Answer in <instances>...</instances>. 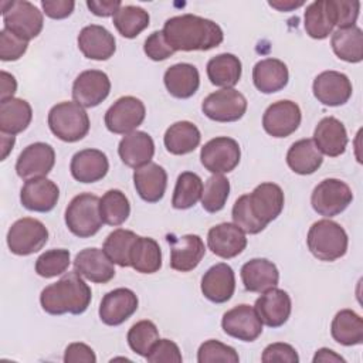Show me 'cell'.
<instances>
[{
    "label": "cell",
    "mask_w": 363,
    "mask_h": 363,
    "mask_svg": "<svg viewBox=\"0 0 363 363\" xmlns=\"http://www.w3.org/2000/svg\"><path fill=\"white\" fill-rule=\"evenodd\" d=\"M162 31L174 51H208L224 40V33L217 23L196 14L170 17Z\"/></svg>",
    "instance_id": "cell-1"
},
{
    "label": "cell",
    "mask_w": 363,
    "mask_h": 363,
    "mask_svg": "<svg viewBox=\"0 0 363 363\" xmlns=\"http://www.w3.org/2000/svg\"><path fill=\"white\" fill-rule=\"evenodd\" d=\"M92 299L88 284L75 271L64 274L57 282L45 286L40 295L41 308L50 315H81Z\"/></svg>",
    "instance_id": "cell-2"
},
{
    "label": "cell",
    "mask_w": 363,
    "mask_h": 363,
    "mask_svg": "<svg viewBox=\"0 0 363 363\" xmlns=\"http://www.w3.org/2000/svg\"><path fill=\"white\" fill-rule=\"evenodd\" d=\"M306 244L315 258L333 262L347 252L349 238L339 223L323 218L309 227Z\"/></svg>",
    "instance_id": "cell-3"
},
{
    "label": "cell",
    "mask_w": 363,
    "mask_h": 363,
    "mask_svg": "<svg viewBox=\"0 0 363 363\" xmlns=\"http://www.w3.org/2000/svg\"><path fill=\"white\" fill-rule=\"evenodd\" d=\"M48 128L60 140L74 143L84 139L89 132V116L84 106L64 101L54 105L48 112Z\"/></svg>",
    "instance_id": "cell-4"
},
{
    "label": "cell",
    "mask_w": 363,
    "mask_h": 363,
    "mask_svg": "<svg viewBox=\"0 0 363 363\" xmlns=\"http://www.w3.org/2000/svg\"><path fill=\"white\" fill-rule=\"evenodd\" d=\"M64 218L74 235L79 238L95 235L104 224L99 214V197L91 193L77 194L67 206Z\"/></svg>",
    "instance_id": "cell-5"
},
{
    "label": "cell",
    "mask_w": 363,
    "mask_h": 363,
    "mask_svg": "<svg viewBox=\"0 0 363 363\" xmlns=\"http://www.w3.org/2000/svg\"><path fill=\"white\" fill-rule=\"evenodd\" d=\"M1 14L4 28L26 41L35 38L44 26L43 13L27 0L1 1Z\"/></svg>",
    "instance_id": "cell-6"
},
{
    "label": "cell",
    "mask_w": 363,
    "mask_h": 363,
    "mask_svg": "<svg viewBox=\"0 0 363 363\" xmlns=\"http://www.w3.org/2000/svg\"><path fill=\"white\" fill-rule=\"evenodd\" d=\"M47 241V227L33 217H23L14 221L7 231V247L13 254L20 257L38 252Z\"/></svg>",
    "instance_id": "cell-7"
},
{
    "label": "cell",
    "mask_w": 363,
    "mask_h": 363,
    "mask_svg": "<svg viewBox=\"0 0 363 363\" xmlns=\"http://www.w3.org/2000/svg\"><path fill=\"white\" fill-rule=\"evenodd\" d=\"M353 200L352 189L340 179H325L312 191L311 204L313 210L326 218L343 213Z\"/></svg>",
    "instance_id": "cell-8"
},
{
    "label": "cell",
    "mask_w": 363,
    "mask_h": 363,
    "mask_svg": "<svg viewBox=\"0 0 363 363\" xmlns=\"http://www.w3.org/2000/svg\"><path fill=\"white\" fill-rule=\"evenodd\" d=\"M241 159V149L235 139L217 136L210 139L200 152V160L206 170L213 174L233 172Z\"/></svg>",
    "instance_id": "cell-9"
},
{
    "label": "cell",
    "mask_w": 363,
    "mask_h": 363,
    "mask_svg": "<svg viewBox=\"0 0 363 363\" xmlns=\"http://www.w3.org/2000/svg\"><path fill=\"white\" fill-rule=\"evenodd\" d=\"M146 116L143 102L132 95L118 98L105 112V126L115 135H126L136 130Z\"/></svg>",
    "instance_id": "cell-10"
},
{
    "label": "cell",
    "mask_w": 363,
    "mask_h": 363,
    "mask_svg": "<svg viewBox=\"0 0 363 363\" xmlns=\"http://www.w3.org/2000/svg\"><path fill=\"white\" fill-rule=\"evenodd\" d=\"M203 113L216 122H235L247 111L245 96L234 88L214 91L201 102Z\"/></svg>",
    "instance_id": "cell-11"
},
{
    "label": "cell",
    "mask_w": 363,
    "mask_h": 363,
    "mask_svg": "<svg viewBox=\"0 0 363 363\" xmlns=\"http://www.w3.org/2000/svg\"><path fill=\"white\" fill-rule=\"evenodd\" d=\"M55 164L54 147L44 142L26 146L17 157L16 173L23 180L45 177Z\"/></svg>",
    "instance_id": "cell-12"
},
{
    "label": "cell",
    "mask_w": 363,
    "mask_h": 363,
    "mask_svg": "<svg viewBox=\"0 0 363 363\" xmlns=\"http://www.w3.org/2000/svg\"><path fill=\"white\" fill-rule=\"evenodd\" d=\"M302 113L296 102L282 99L271 104L262 115V128L272 138H286L301 125Z\"/></svg>",
    "instance_id": "cell-13"
},
{
    "label": "cell",
    "mask_w": 363,
    "mask_h": 363,
    "mask_svg": "<svg viewBox=\"0 0 363 363\" xmlns=\"http://www.w3.org/2000/svg\"><path fill=\"white\" fill-rule=\"evenodd\" d=\"M221 328L225 335L242 342H254L262 333V322L255 308L247 303L227 311L223 315Z\"/></svg>",
    "instance_id": "cell-14"
},
{
    "label": "cell",
    "mask_w": 363,
    "mask_h": 363,
    "mask_svg": "<svg viewBox=\"0 0 363 363\" xmlns=\"http://www.w3.org/2000/svg\"><path fill=\"white\" fill-rule=\"evenodd\" d=\"M111 92L109 77L101 69L82 71L72 84V99L84 108L104 102Z\"/></svg>",
    "instance_id": "cell-15"
},
{
    "label": "cell",
    "mask_w": 363,
    "mask_h": 363,
    "mask_svg": "<svg viewBox=\"0 0 363 363\" xmlns=\"http://www.w3.org/2000/svg\"><path fill=\"white\" fill-rule=\"evenodd\" d=\"M248 196V206L252 216L262 224L268 225L271 221L278 218L284 210V191L282 189L271 182L258 184Z\"/></svg>",
    "instance_id": "cell-16"
},
{
    "label": "cell",
    "mask_w": 363,
    "mask_h": 363,
    "mask_svg": "<svg viewBox=\"0 0 363 363\" xmlns=\"http://www.w3.org/2000/svg\"><path fill=\"white\" fill-rule=\"evenodd\" d=\"M312 91L320 104L326 106H340L350 99L353 86L346 74L329 69L316 75Z\"/></svg>",
    "instance_id": "cell-17"
},
{
    "label": "cell",
    "mask_w": 363,
    "mask_h": 363,
    "mask_svg": "<svg viewBox=\"0 0 363 363\" xmlns=\"http://www.w3.org/2000/svg\"><path fill=\"white\" fill-rule=\"evenodd\" d=\"M136 294L129 288H116L104 295L99 305V319L108 326H118L128 320L138 309Z\"/></svg>",
    "instance_id": "cell-18"
},
{
    "label": "cell",
    "mask_w": 363,
    "mask_h": 363,
    "mask_svg": "<svg viewBox=\"0 0 363 363\" xmlns=\"http://www.w3.org/2000/svg\"><path fill=\"white\" fill-rule=\"evenodd\" d=\"M207 245L214 255L230 259L245 250L247 237L234 223H220L208 230Z\"/></svg>",
    "instance_id": "cell-19"
},
{
    "label": "cell",
    "mask_w": 363,
    "mask_h": 363,
    "mask_svg": "<svg viewBox=\"0 0 363 363\" xmlns=\"http://www.w3.org/2000/svg\"><path fill=\"white\" fill-rule=\"evenodd\" d=\"M74 271L95 284H108L115 277L113 262L96 247L84 248L75 255Z\"/></svg>",
    "instance_id": "cell-20"
},
{
    "label": "cell",
    "mask_w": 363,
    "mask_h": 363,
    "mask_svg": "<svg viewBox=\"0 0 363 363\" xmlns=\"http://www.w3.org/2000/svg\"><path fill=\"white\" fill-rule=\"evenodd\" d=\"M254 308L262 325H267L268 328H279L289 319L292 302L288 292L274 286L261 292Z\"/></svg>",
    "instance_id": "cell-21"
},
{
    "label": "cell",
    "mask_w": 363,
    "mask_h": 363,
    "mask_svg": "<svg viewBox=\"0 0 363 363\" xmlns=\"http://www.w3.org/2000/svg\"><path fill=\"white\" fill-rule=\"evenodd\" d=\"M170 244V267L179 272L193 271L206 254V247L200 235L184 234L182 237H167Z\"/></svg>",
    "instance_id": "cell-22"
},
{
    "label": "cell",
    "mask_w": 363,
    "mask_h": 363,
    "mask_svg": "<svg viewBox=\"0 0 363 363\" xmlns=\"http://www.w3.org/2000/svg\"><path fill=\"white\" fill-rule=\"evenodd\" d=\"M58 199V186L47 177L26 180L20 190V201L23 207L35 213L51 211L55 207Z\"/></svg>",
    "instance_id": "cell-23"
},
{
    "label": "cell",
    "mask_w": 363,
    "mask_h": 363,
    "mask_svg": "<svg viewBox=\"0 0 363 363\" xmlns=\"http://www.w3.org/2000/svg\"><path fill=\"white\" fill-rule=\"evenodd\" d=\"M78 48L84 57L95 61H106L116 51V40L104 26H85L78 34Z\"/></svg>",
    "instance_id": "cell-24"
},
{
    "label": "cell",
    "mask_w": 363,
    "mask_h": 363,
    "mask_svg": "<svg viewBox=\"0 0 363 363\" xmlns=\"http://www.w3.org/2000/svg\"><path fill=\"white\" fill-rule=\"evenodd\" d=\"M235 291V275L225 262L210 267L201 278V294L214 303H224L231 299Z\"/></svg>",
    "instance_id": "cell-25"
},
{
    "label": "cell",
    "mask_w": 363,
    "mask_h": 363,
    "mask_svg": "<svg viewBox=\"0 0 363 363\" xmlns=\"http://www.w3.org/2000/svg\"><path fill=\"white\" fill-rule=\"evenodd\" d=\"M69 170L77 182L95 183L106 176L109 162L106 155L99 149H82L72 156Z\"/></svg>",
    "instance_id": "cell-26"
},
{
    "label": "cell",
    "mask_w": 363,
    "mask_h": 363,
    "mask_svg": "<svg viewBox=\"0 0 363 363\" xmlns=\"http://www.w3.org/2000/svg\"><path fill=\"white\" fill-rule=\"evenodd\" d=\"M313 142L322 155L337 157L345 153L349 139L345 125L335 116H326L318 122Z\"/></svg>",
    "instance_id": "cell-27"
},
{
    "label": "cell",
    "mask_w": 363,
    "mask_h": 363,
    "mask_svg": "<svg viewBox=\"0 0 363 363\" xmlns=\"http://www.w3.org/2000/svg\"><path fill=\"white\" fill-rule=\"evenodd\" d=\"M133 184L142 200L147 203H157L164 196L167 187V173L160 164L150 162L135 169Z\"/></svg>",
    "instance_id": "cell-28"
},
{
    "label": "cell",
    "mask_w": 363,
    "mask_h": 363,
    "mask_svg": "<svg viewBox=\"0 0 363 363\" xmlns=\"http://www.w3.org/2000/svg\"><path fill=\"white\" fill-rule=\"evenodd\" d=\"M118 155L128 167L138 169L150 163L155 155V142L149 133L143 130H133L121 139Z\"/></svg>",
    "instance_id": "cell-29"
},
{
    "label": "cell",
    "mask_w": 363,
    "mask_h": 363,
    "mask_svg": "<svg viewBox=\"0 0 363 363\" xmlns=\"http://www.w3.org/2000/svg\"><path fill=\"white\" fill-rule=\"evenodd\" d=\"M241 281L250 292H264L278 285L279 271L267 258H252L241 267Z\"/></svg>",
    "instance_id": "cell-30"
},
{
    "label": "cell",
    "mask_w": 363,
    "mask_h": 363,
    "mask_svg": "<svg viewBox=\"0 0 363 363\" xmlns=\"http://www.w3.org/2000/svg\"><path fill=\"white\" fill-rule=\"evenodd\" d=\"M252 81L262 94H274L284 89L289 81L288 67L278 58H265L252 68Z\"/></svg>",
    "instance_id": "cell-31"
},
{
    "label": "cell",
    "mask_w": 363,
    "mask_h": 363,
    "mask_svg": "<svg viewBox=\"0 0 363 363\" xmlns=\"http://www.w3.org/2000/svg\"><path fill=\"white\" fill-rule=\"evenodd\" d=\"M163 82L172 96L187 99L197 92L200 85V74L193 64L179 62L166 69Z\"/></svg>",
    "instance_id": "cell-32"
},
{
    "label": "cell",
    "mask_w": 363,
    "mask_h": 363,
    "mask_svg": "<svg viewBox=\"0 0 363 363\" xmlns=\"http://www.w3.org/2000/svg\"><path fill=\"white\" fill-rule=\"evenodd\" d=\"M201 140L199 128L189 121H179L170 125L163 136L164 147L169 153L182 156L191 153Z\"/></svg>",
    "instance_id": "cell-33"
},
{
    "label": "cell",
    "mask_w": 363,
    "mask_h": 363,
    "mask_svg": "<svg viewBox=\"0 0 363 363\" xmlns=\"http://www.w3.org/2000/svg\"><path fill=\"white\" fill-rule=\"evenodd\" d=\"M323 163V155L313 139H301L291 145L286 152V164L296 174H312Z\"/></svg>",
    "instance_id": "cell-34"
},
{
    "label": "cell",
    "mask_w": 363,
    "mask_h": 363,
    "mask_svg": "<svg viewBox=\"0 0 363 363\" xmlns=\"http://www.w3.org/2000/svg\"><path fill=\"white\" fill-rule=\"evenodd\" d=\"M33 119L31 105L21 98L0 101V130L7 135L21 133Z\"/></svg>",
    "instance_id": "cell-35"
},
{
    "label": "cell",
    "mask_w": 363,
    "mask_h": 363,
    "mask_svg": "<svg viewBox=\"0 0 363 363\" xmlns=\"http://www.w3.org/2000/svg\"><path fill=\"white\" fill-rule=\"evenodd\" d=\"M330 45L336 57L346 62L357 64L363 60V31L357 26L335 30Z\"/></svg>",
    "instance_id": "cell-36"
},
{
    "label": "cell",
    "mask_w": 363,
    "mask_h": 363,
    "mask_svg": "<svg viewBox=\"0 0 363 363\" xmlns=\"http://www.w3.org/2000/svg\"><path fill=\"white\" fill-rule=\"evenodd\" d=\"M206 71L213 85L221 88H233L241 78L242 65L240 58L234 54L223 52L208 60Z\"/></svg>",
    "instance_id": "cell-37"
},
{
    "label": "cell",
    "mask_w": 363,
    "mask_h": 363,
    "mask_svg": "<svg viewBox=\"0 0 363 363\" xmlns=\"http://www.w3.org/2000/svg\"><path fill=\"white\" fill-rule=\"evenodd\" d=\"M330 335L335 342L343 346H356L363 343V319L352 309L339 311L332 323Z\"/></svg>",
    "instance_id": "cell-38"
},
{
    "label": "cell",
    "mask_w": 363,
    "mask_h": 363,
    "mask_svg": "<svg viewBox=\"0 0 363 363\" xmlns=\"http://www.w3.org/2000/svg\"><path fill=\"white\" fill-rule=\"evenodd\" d=\"M306 34L313 40H323L333 33L335 21L329 7V0L312 1L303 14Z\"/></svg>",
    "instance_id": "cell-39"
},
{
    "label": "cell",
    "mask_w": 363,
    "mask_h": 363,
    "mask_svg": "<svg viewBox=\"0 0 363 363\" xmlns=\"http://www.w3.org/2000/svg\"><path fill=\"white\" fill-rule=\"evenodd\" d=\"M130 267L140 274H155L162 268V250L156 240L138 237L130 251Z\"/></svg>",
    "instance_id": "cell-40"
},
{
    "label": "cell",
    "mask_w": 363,
    "mask_h": 363,
    "mask_svg": "<svg viewBox=\"0 0 363 363\" xmlns=\"http://www.w3.org/2000/svg\"><path fill=\"white\" fill-rule=\"evenodd\" d=\"M138 237L139 235L130 230L116 228L108 234L102 250L113 264L122 268L130 267V251Z\"/></svg>",
    "instance_id": "cell-41"
},
{
    "label": "cell",
    "mask_w": 363,
    "mask_h": 363,
    "mask_svg": "<svg viewBox=\"0 0 363 363\" xmlns=\"http://www.w3.org/2000/svg\"><path fill=\"white\" fill-rule=\"evenodd\" d=\"M149 13L139 6H122L113 14V26L125 38H135L139 35L149 26Z\"/></svg>",
    "instance_id": "cell-42"
},
{
    "label": "cell",
    "mask_w": 363,
    "mask_h": 363,
    "mask_svg": "<svg viewBox=\"0 0 363 363\" xmlns=\"http://www.w3.org/2000/svg\"><path fill=\"white\" fill-rule=\"evenodd\" d=\"M201 193L203 182L200 176L193 172H183L176 180L172 206L176 210H187L197 204V201L201 199Z\"/></svg>",
    "instance_id": "cell-43"
},
{
    "label": "cell",
    "mask_w": 363,
    "mask_h": 363,
    "mask_svg": "<svg viewBox=\"0 0 363 363\" xmlns=\"http://www.w3.org/2000/svg\"><path fill=\"white\" fill-rule=\"evenodd\" d=\"M99 214L104 224L113 227L123 224L130 214V204L125 193L118 189L108 190L99 199Z\"/></svg>",
    "instance_id": "cell-44"
},
{
    "label": "cell",
    "mask_w": 363,
    "mask_h": 363,
    "mask_svg": "<svg viewBox=\"0 0 363 363\" xmlns=\"http://www.w3.org/2000/svg\"><path fill=\"white\" fill-rule=\"evenodd\" d=\"M230 194V182L223 174L210 176L201 193V206L207 213H218L224 208Z\"/></svg>",
    "instance_id": "cell-45"
},
{
    "label": "cell",
    "mask_w": 363,
    "mask_h": 363,
    "mask_svg": "<svg viewBox=\"0 0 363 363\" xmlns=\"http://www.w3.org/2000/svg\"><path fill=\"white\" fill-rule=\"evenodd\" d=\"M128 345L139 356L146 357L153 345L160 339L159 329L152 320H139L128 332Z\"/></svg>",
    "instance_id": "cell-46"
},
{
    "label": "cell",
    "mask_w": 363,
    "mask_h": 363,
    "mask_svg": "<svg viewBox=\"0 0 363 363\" xmlns=\"http://www.w3.org/2000/svg\"><path fill=\"white\" fill-rule=\"evenodd\" d=\"M71 262L69 251L65 248H52L43 252L35 261V272L43 278L62 275Z\"/></svg>",
    "instance_id": "cell-47"
},
{
    "label": "cell",
    "mask_w": 363,
    "mask_h": 363,
    "mask_svg": "<svg viewBox=\"0 0 363 363\" xmlns=\"http://www.w3.org/2000/svg\"><path fill=\"white\" fill-rule=\"evenodd\" d=\"M197 362L199 363H216V362L238 363L240 356L234 347L220 340L208 339L200 345L197 350Z\"/></svg>",
    "instance_id": "cell-48"
},
{
    "label": "cell",
    "mask_w": 363,
    "mask_h": 363,
    "mask_svg": "<svg viewBox=\"0 0 363 363\" xmlns=\"http://www.w3.org/2000/svg\"><path fill=\"white\" fill-rule=\"evenodd\" d=\"M233 221L235 225H238L244 233L247 234H258L261 233L265 225H262L251 213L250 206H248V196L242 194L240 196L234 206H233Z\"/></svg>",
    "instance_id": "cell-49"
},
{
    "label": "cell",
    "mask_w": 363,
    "mask_h": 363,
    "mask_svg": "<svg viewBox=\"0 0 363 363\" xmlns=\"http://www.w3.org/2000/svg\"><path fill=\"white\" fill-rule=\"evenodd\" d=\"M329 7L333 16L335 27L343 28L356 26L360 11V1L357 0H329Z\"/></svg>",
    "instance_id": "cell-50"
},
{
    "label": "cell",
    "mask_w": 363,
    "mask_h": 363,
    "mask_svg": "<svg viewBox=\"0 0 363 363\" xmlns=\"http://www.w3.org/2000/svg\"><path fill=\"white\" fill-rule=\"evenodd\" d=\"M28 48V41L17 37L11 31L3 27L0 31V60L1 61H17Z\"/></svg>",
    "instance_id": "cell-51"
},
{
    "label": "cell",
    "mask_w": 363,
    "mask_h": 363,
    "mask_svg": "<svg viewBox=\"0 0 363 363\" xmlns=\"http://www.w3.org/2000/svg\"><path fill=\"white\" fill-rule=\"evenodd\" d=\"M149 363H182L183 357L179 346L170 339H159L149 354L146 356Z\"/></svg>",
    "instance_id": "cell-52"
},
{
    "label": "cell",
    "mask_w": 363,
    "mask_h": 363,
    "mask_svg": "<svg viewBox=\"0 0 363 363\" xmlns=\"http://www.w3.org/2000/svg\"><path fill=\"white\" fill-rule=\"evenodd\" d=\"M143 51L153 61H164L176 52L167 43L163 31H153L145 40Z\"/></svg>",
    "instance_id": "cell-53"
},
{
    "label": "cell",
    "mask_w": 363,
    "mask_h": 363,
    "mask_svg": "<svg viewBox=\"0 0 363 363\" xmlns=\"http://www.w3.org/2000/svg\"><path fill=\"white\" fill-rule=\"evenodd\" d=\"M261 360L264 363H272V362H284V363H298L299 356L296 350L284 342H277L268 345L261 356Z\"/></svg>",
    "instance_id": "cell-54"
},
{
    "label": "cell",
    "mask_w": 363,
    "mask_h": 363,
    "mask_svg": "<svg viewBox=\"0 0 363 363\" xmlns=\"http://www.w3.org/2000/svg\"><path fill=\"white\" fill-rule=\"evenodd\" d=\"M64 362L65 363H95L96 356L95 352L82 342L69 343L64 352Z\"/></svg>",
    "instance_id": "cell-55"
},
{
    "label": "cell",
    "mask_w": 363,
    "mask_h": 363,
    "mask_svg": "<svg viewBox=\"0 0 363 363\" xmlns=\"http://www.w3.org/2000/svg\"><path fill=\"white\" fill-rule=\"evenodd\" d=\"M41 7L47 17L54 18V20H62L72 14L75 1H72V0H43Z\"/></svg>",
    "instance_id": "cell-56"
},
{
    "label": "cell",
    "mask_w": 363,
    "mask_h": 363,
    "mask_svg": "<svg viewBox=\"0 0 363 363\" xmlns=\"http://www.w3.org/2000/svg\"><path fill=\"white\" fill-rule=\"evenodd\" d=\"M86 7L98 17H113V14L122 7V3L119 0H88Z\"/></svg>",
    "instance_id": "cell-57"
},
{
    "label": "cell",
    "mask_w": 363,
    "mask_h": 363,
    "mask_svg": "<svg viewBox=\"0 0 363 363\" xmlns=\"http://www.w3.org/2000/svg\"><path fill=\"white\" fill-rule=\"evenodd\" d=\"M0 78H1L0 101L14 98V94L17 91V81H16V78L10 72H7L4 69L0 72Z\"/></svg>",
    "instance_id": "cell-58"
},
{
    "label": "cell",
    "mask_w": 363,
    "mask_h": 363,
    "mask_svg": "<svg viewBox=\"0 0 363 363\" xmlns=\"http://www.w3.org/2000/svg\"><path fill=\"white\" fill-rule=\"evenodd\" d=\"M313 363H345L346 360L337 354L336 352H333L332 349H328V347H320L316 350L313 359H312Z\"/></svg>",
    "instance_id": "cell-59"
},
{
    "label": "cell",
    "mask_w": 363,
    "mask_h": 363,
    "mask_svg": "<svg viewBox=\"0 0 363 363\" xmlns=\"http://www.w3.org/2000/svg\"><path fill=\"white\" fill-rule=\"evenodd\" d=\"M268 4L272 9H277L278 11H292L295 9H299L305 4V1H295V0H271Z\"/></svg>",
    "instance_id": "cell-60"
},
{
    "label": "cell",
    "mask_w": 363,
    "mask_h": 363,
    "mask_svg": "<svg viewBox=\"0 0 363 363\" xmlns=\"http://www.w3.org/2000/svg\"><path fill=\"white\" fill-rule=\"evenodd\" d=\"M0 142H1V160H6L9 153L13 150V146L16 143V138H14V135L1 133Z\"/></svg>",
    "instance_id": "cell-61"
}]
</instances>
